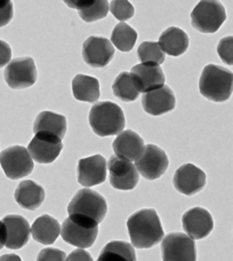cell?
Returning <instances> with one entry per match:
<instances>
[{
    "label": "cell",
    "mask_w": 233,
    "mask_h": 261,
    "mask_svg": "<svg viewBox=\"0 0 233 261\" xmlns=\"http://www.w3.org/2000/svg\"><path fill=\"white\" fill-rule=\"evenodd\" d=\"M127 229L132 245L136 249H150L164 239V228L156 210L144 208L128 218Z\"/></svg>",
    "instance_id": "obj_1"
},
{
    "label": "cell",
    "mask_w": 233,
    "mask_h": 261,
    "mask_svg": "<svg viewBox=\"0 0 233 261\" xmlns=\"http://www.w3.org/2000/svg\"><path fill=\"white\" fill-rule=\"evenodd\" d=\"M199 91L213 102L227 101L233 93V72L221 65H206L199 79Z\"/></svg>",
    "instance_id": "obj_2"
},
{
    "label": "cell",
    "mask_w": 233,
    "mask_h": 261,
    "mask_svg": "<svg viewBox=\"0 0 233 261\" xmlns=\"http://www.w3.org/2000/svg\"><path fill=\"white\" fill-rule=\"evenodd\" d=\"M106 212H108V204L105 198L90 188L79 190L68 205L70 218L97 223V225L103 221Z\"/></svg>",
    "instance_id": "obj_3"
},
{
    "label": "cell",
    "mask_w": 233,
    "mask_h": 261,
    "mask_svg": "<svg viewBox=\"0 0 233 261\" xmlns=\"http://www.w3.org/2000/svg\"><path fill=\"white\" fill-rule=\"evenodd\" d=\"M88 120L93 132L102 138L121 133L126 124L123 109L110 101L97 102L93 106Z\"/></svg>",
    "instance_id": "obj_4"
},
{
    "label": "cell",
    "mask_w": 233,
    "mask_h": 261,
    "mask_svg": "<svg viewBox=\"0 0 233 261\" xmlns=\"http://www.w3.org/2000/svg\"><path fill=\"white\" fill-rule=\"evenodd\" d=\"M226 20V12L218 0H200L191 13V23L202 34H215Z\"/></svg>",
    "instance_id": "obj_5"
},
{
    "label": "cell",
    "mask_w": 233,
    "mask_h": 261,
    "mask_svg": "<svg viewBox=\"0 0 233 261\" xmlns=\"http://www.w3.org/2000/svg\"><path fill=\"white\" fill-rule=\"evenodd\" d=\"M0 165L8 179L17 180L31 173L34 160L24 147L13 146L0 152Z\"/></svg>",
    "instance_id": "obj_6"
},
{
    "label": "cell",
    "mask_w": 233,
    "mask_h": 261,
    "mask_svg": "<svg viewBox=\"0 0 233 261\" xmlns=\"http://www.w3.org/2000/svg\"><path fill=\"white\" fill-rule=\"evenodd\" d=\"M99 234L97 223L79 220V219H65L61 235L67 243L77 246L79 249H88L95 243Z\"/></svg>",
    "instance_id": "obj_7"
},
{
    "label": "cell",
    "mask_w": 233,
    "mask_h": 261,
    "mask_svg": "<svg viewBox=\"0 0 233 261\" xmlns=\"http://www.w3.org/2000/svg\"><path fill=\"white\" fill-rule=\"evenodd\" d=\"M37 76L38 72L35 60L29 57L12 60L4 72L5 81L13 90H23L35 85Z\"/></svg>",
    "instance_id": "obj_8"
},
{
    "label": "cell",
    "mask_w": 233,
    "mask_h": 261,
    "mask_svg": "<svg viewBox=\"0 0 233 261\" xmlns=\"http://www.w3.org/2000/svg\"><path fill=\"white\" fill-rule=\"evenodd\" d=\"M162 261H197L194 240L186 234L171 232L161 243Z\"/></svg>",
    "instance_id": "obj_9"
},
{
    "label": "cell",
    "mask_w": 233,
    "mask_h": 261,
    "mask_svg": "<svg viewBox=\"0 0 233 261\" xmlns=\"http://www.w3.org/2000/svg\"><path fill=\"white\" fill-rule=\"evenodd\" d=\"M168 164V157L161 148L156 144H148L135 166L144 179L157 180L166 173Z\"/></svg>",
    "instance_id": "obj_10"
},
{
    "label": "cell",
    "mask_w": 233,
    "mask_h": 261,
    "mask_svg": "<svg viewBox=\"0 0 233 261\" xmlns=\"http://www.w3.org/2000/svg\"><path fill=\"white\" fill-rule=\"evenodd\" d=\"M110 184L118 190H132L136 187L139 180V173L132 162L111 156L109 163Z\"/></svg>",
    "instance_id": "obj_11"
},
{
    "label": "cell",
    "mask_w": 233,
    "mask_h": 261,
    "mask_svg": "<svg viewBox=\"0 0 233 261\" xmlns=\"http://www.w3.org/2000/svg\"><path fill=\"white\" fill-rule=\"evenodd\" d=\"M114 57L112 43L104 37L92 36L82 45V59L92 68H104Z\"/></svg>",
    "instance_id": "obj_12"
},
{
    "label": "cell",
    "mask_w": 233,
    "mask_h": 261,
    "mask_svg": "<svg viewBox=\"0 0 233 261\" xmlns=\"http://www.w3.org/2000/svg\"><path fill=\"white\" fill-rule=\"evenodd\" d=\"M63 149L62 140L57 137L37 133L27 146V151L35 162L39 164H50L60 156Z\"/></svg>",
    "instance_id": "obj_13"
},
{
    "label": "cell",
    "mask_w": 233,
    "mask_h": 261,
    "mask_svg": "<svg viewBox=\"0 0 233 261\" xmlns=\"http://www.w3.org/2000/svg\"><path fill=\"white\" fill-rule=\"evenodd\" d=\"M173 184L179 193L192 196L201 192L206 186V174L193 164H184L176 170Z\"/></svg>",
    "instance_id": "obj_14"
},
{
    "label": "cell",
    "mask_w": 233,
    "mask_h": 261,
    "mask_svg": "<svg viewBox=\"0 0 233 261\" xmlns=\"http://www.w3.org/2000/svg\"><path fill=\"white\" fill-rule=\"evenodd\" d=\"M77 171L79 184L83 187H94L105 181L108 163L101 155L82 158L78 162Z\"/></svg>",
    "instance_id": "obj_15"
},
{
    "label": "cell",
    "mask_w": 233,
    "mask_h": 261,
    "mask_svg": "<svg viewBox=\"0 0 233 261\" xmlns=\"http://www.w3.org/2000/svg\"><path fill=\"white\" fill-rule=\"evenodd\" d=\"M183 229L192 240H202L214 229L212 214L202 207H193L182 217Z\"/></svg>",
    "instance_id": "obj_16"
},
{
    "label": "cell",
    "mask_w": 233,
    "mask_h": 261,
    "mask_svg": "<svg viewBox=\"0 0 233 261\" xmlns=\"http://www.w3.org/2000/svg\"><path fill=\"white\" fill-rule=\"evenodd\" d=\"M142 106L144 111L149 115H165L175 109V94L168 86L164 85L157 90L144 93L142 96Z\"/></svg>",
    "instance_id": "obj_17"
},
{
    "label": "cell",
    "mask_w": 233,
    "mask_h": 261,
    "mask_svg": "<svg viewBox=\"0 0 233 261\" xmlns=\"http://www.w3.org/2000/svg\"><path fill=\"white\" fill-rule=\"evenodd\" d=\"M6 230L5 246L11 250L22 249L30 240L31 228L25 218L17 214H9L3 219Z\"/></svg>",
    "instance_id": "obj_18"
},
{
    "label": "cell",
    "mask_w": 233,
    "mask_h": 261,
    "mask_svg": "<svg viewBox=\"0 0 233 261\" xmlns=\"http://www.w3.org/2000/svg\"><path fill=\"white\" fill-rule=\"evenodd\" d=\"M130 74H132L139 93L150 92L165 85L166 77L160 65L137 64L130 70Z\"/></svg>",
    "instance_id": "obj_19"
},
{
    "label": "cell",
    "mask_w": 233,
    "mask_h": 261,
    "mask_svg": "<svg viewBox=\"0 0 233 261\" xmlns=\"http://www.w3.org/2000/svg\"><path fill=\"white\" fill-rule=\"evenodd\" d=\"M112 147L116 157L129 162H136L145 148L143 139L132 129H126L119 133Z\"/></svg>",
    "instance_id": "obj_20"
},
{
    "label": "cell",
    "mask_w": 233,
    "mask_h": 261,
    "mask_svg": "<svg viewBox=\"0 0 233 261\" xmlns=\"http://www.w3.org/2000/svg\"><path fill=\"white\" fill-rule=\"evenodd\" d=\"M14 197L21 207L29 211H35L44 203L45 190L34 181L25 180L17 186Z\"/></svg>",
    "instance_id": "obj_21"
},
{
    "label": "cell",
    "mask_w": 233,
    "mask_h": 261,
    "mask_svg": "<svg viewBox=\"0 0 233 261\" xmlns=\"http://www.w3.org/2000/svg\"><path fill=\"white\" fill-rule=\"evenodd\" d=\"M159 44L162 52L170 57H180L189 48V37L180 28L170 27L166 29L159 37Z\"/></svg>",
    "instance_id": "obj_22"
},
{
    "label": "cell",
    "mask_w": 233,
    "mask_h": 261,
    "mask_svg": "<svg viewBox=\"0 0 233 261\" xmlns=\"http://www.w3.org/2000/svg\"><path fill=\"white\" fill-rule=\"evenodd\" d=\"M34 132L44 133L57 137L63 140L67 133V118L63 115L52 113V111H43L35 120Z\"/></svg>",
    "instance_id": "obj_23"
},
{
    "label": "cell",
    "mask_w": 233,
    "mask_h": 261,
    "mask_svg": "<svg viewBox=\"0 0 233 261\" xmlns=\"http://www.w3.org/2000/svg\"><path fill=\"white\" fill-rule=\"evenodd\" d=\"M31 235L40 244H53L61 235V226L56 219L48 214H44L36 219L31 227Z\"/></svg>",
    "instance_id": "obj_24"
},
{
    "label": "cell",
    "mask_w": 233,
    "mask_h": 261,
    "mask_svg": "<svg viewBox=\"0 0 233 261\" xmlns=\"http://www.w3.org/2000/svg\"><path fill=\"white\" fill-rule=\"evenodd\" d=\"M72 93L78 101L96 102L100 99V83L96 78L77 74L72 81Z\"/></svg>",
    "instance_id": "obj_25"
},
{
    "label": "cell",
    "mask_w": 233,
    "mask_h": 261,
    "mask_svg": "<svg viewBox=\"0 0 233 261\" xmlns=\"http://www.w3.org/2000/svg\"><path fill=\"white\" fill-rule=\"evenodd\" d=\"M96 261H136V253L127 242L112 241L102 249Z\"/></svg>",
    "instance_id": "obj_26"
},
{
    "label": "cell",
    "mask_w": 233,
    "mask_h": 261,
    "mask_svg": "<svg viewBox=\"0 0 233 261\" xmlns=\"http://www.w3.org/2000/svg\"><path fill=\"white\" fill-rule=\"evenodd\" d=\"M112 91L114 96L124 102L135 101L139 95V91L129 72H120L114 79Z\"/></svg>",
    "instance_id": "obj_27"
},
{
    "label": "cell",
    "mask_w": 233,
    "mask_h": 261,
    "mask_svg": "<svg viewBox=\"0 0 233 261\" xmlns=\"http://www.w3.org/2000/svg\"><path fill=\"white\" fill-rule=\"evenodd\" d=\"M137 40V32L132 27L120 22L114 27L111 35V43L120 52H130Z\"/></svg>",
    "instance_id": "obj_28"
},
{
    "label": "cell",
    "mask_w": 233,
    "mask_h": 261,
    "mask_svg": "<svg viewBox=\"0 0 233 261\" xmlns=\"http://www.w3.org/2000/svg\"><path fill=\"white\" fill-rule=\"evenodd\" d=\"M165 55L156 41H143L137 49V57L142 64L160 65L165 62Z\"/></svg>",
    "instance_id": "obj_29"
},
{
    "label": "cell",
    "mask_w": 233,
    "mask_h": 261,
    "mask_svg": "<svg viewBox=\"0 0 233 261\" xmlns=\"http://www.w3.org/2000/svg\"><path fill=\"white\" fill-rule=\"evenodd\" d=\"M110 11L108 0H94L90 6L79 9L78 14L82 21L87 23L96 22L104 18Z\"/></svg>",
    "instance_id": "obj_30"
},
{
    "label": "cell",
    "mask_w": 233,
    "mask_h": 261,
    "mask_svg": "<svg viewBox=\"0 0 233 261\" xmlns=\"http://www.w3.org/2000/svg\"><path fill=\"white\" fill-rule=\"evenodd\" d=\"M110 12L121 22L128 21L134 16V7L128 0H112L109 5Z\"/></svg>",
    "instance_id": "obj_31"
},
{
    "label": "cell",
    "mask_w": 233,
    "mask_h": 261,
    "mask_svg": "<svg viewBox=\"0 0 233 261\" xmlns=\"http://www.w3.org/2000/svg\"><path fill=\"white\" fill-rule=\"evenodd\" d=\"M217 54L224 63L233 65V36L222 38L217 45Z\"/></svg>",
    "instance_id": "obj_32"
},
{
    "label": "cell",
    "mask_w": 233,
    "mask_h": 261,
    "mask_svg": "<svg viewBox=\"0 0 233 261\" xmlns=\"http://www.w3.org/2000/svg\"><path fill=\"white\" fill-rule=\"evenodd\" d=\"M37 261H67V254L59 249L48 248L40 251Z\"/></svg>",
    "instance_id": "obj_33"
},
{
    "label": "cell",
    "mask_w": 233,
    "mask_h": 261,
    "mask_svg": "<svg viewBox=\"0 0 233 261\" xmlns=\"http://www.w3.org/2000/svg\"><path fill=\"white\" fill-rule=\"evenodd\" d=\"M12 59V49L6 41L0 40V68L7 65L11 62Z\"/></svg>",
    "instance_id": "obj_34"
},
{
    "label": "cell",
    "mask_w": 233,
    "mask_h": 261,
    "mask_svg": "<svg viewBox=\"0 0 233 261\" xmlns=\"http://www.w3.org/2000/svg\"><path fill=\"white\" fill-rule=\"evenodd\" d=\"M67 261H94V260H93V257L90 254V252H87V251L82 249H77L69 254Z\"/></svg>",
    "instance_id": "obj_35"
},
{
    "label": "cell",
    "mask_w": 233,
    "mask_h": 261,
    "mask_svg": "<svg viewBox=\"0 0 233 261\" xmlns=\"http://www.w3.org/2000/svg\"><path fill=\"white\" fill-rule=\"evenodd\" d=\"M14 15V6L13 3L7 6L6 8L0 9V28L7 25L12 21Z\"/></svg>",
    "instance_id": "obj_36"
},
{
    "label": "cell",
    "mask_w": 233,
    "mask_h": 261,
    "mask_svg": "<svg viewBox=\"0 0 233 261\" xmlns=\"http://www.w3.org/2000/svg\"><path fill=\"white\" fill-rule=\"evenodd\" d=\"M63 2L68 7L79 11V9H82L87 6H90L94 0H63Z\"/></svg>",
    "instance_id": "obj_37"
},
{
    "label": "cell",
    "mask_w": 233,
    "mask_h": 261,
    "mask_svg": "<svg viewBox=\"0 0 233 261\" xmlns=\"http://www.w3.org/2000/svg\"><path fill=\"white\" fill-rule=\"evenodd\" d=\"M5 243H6V230H5L4 222L0 220V250H2Z\"/></svg>",
    "instance_id": "obj_38"
},
{
    "label": "cell",
    "mask_w": 233,
    "mask_h": 261,
    "mask_svg": "<svg viewBox=\"0 0 233 261\" xmlns=\"http://www.w3.org/2000/svg\"><path fill=\"white\" fill-rule=\"evenodd\" d=\"M0 261H22L17 254H4L0 257Z\"/></svg>",
    "instance_id": "obj_39"
},
{
    "label": "cell",
    "mask_w": 233,
    "mask_h": 261,
    "mask_svg": "<svg viewBox=\"0 0 233 261\" xmlns=\"http://www.w3.org/2000/svg\"><path fill=\"white\" fill-rule=\"evenodd\" d=\"M11 4H12V0H0V9L6 8Z\"/></svg>",
    "instance_id": "obj_40"
}]
</instances>
